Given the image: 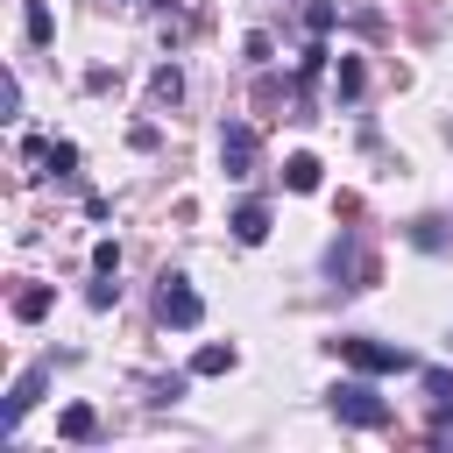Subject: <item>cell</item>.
<instances>
[{"mask_svg": "<svg viewBox=\"0 0 453 453\" xmlns=\"http://www.w3.org/2000/svg\"><path fill=\"white\" fill-rule=\"evenodd\" d=\"M333 347H340L361 375H418V368H425L411 347H382V340H333Z\"/></svg>", "mask_w": 453, "mask_h": 453, "instance_id": "cell-1", "label": "cell"}, {"mask_svg": "<svg viewBox=\"0 0 453 453\" xmlns=\"http://www.w3.org/2000/svg\"><path fill=\"white\" fill-rule=\"evenodd\" d=\"M326 403H333V418H340V425H361V432H382V425H389V403H382L368 382H333V396H326Z\"/></svg>", "mask_w": 453, "mask_h": 453, "instance_id": "cell-2", "label": "cell"}, {"mask_svg": "<svg viewBox=\"0 0 453 453\" xmlns=\"http://www.w3.org/2000/svg\"><path fill=\"white\" fill-rule=\"evenodd\" d=\"M156 283H163V290H156V311H163V326H177V333H191V326L205 319V304H198V290H191V283H184L177 269H163Z\"/></svg>", "mask_w": 453, "mask_h": 453, "instance_id": "cell-3", "label": "cell"}, {"mask_svg": "<svg viewBox=\"0 0 453 453\" xmlns=\"http://www.w3.org/2000/svg\"><path fill=\"white\" fill-rule=\"evenodd\" d=\"M219 170L226 177H255V127L248 120H226L219 127Z\"/></svg>", "mask_w": 453, "mask_h": 453, "instance_id": "cell-4", "label": "cell"}, {"mask_svg": "<svg viewBox=\"0 0 453 453\" xmlns=\"http://www.w3.org/2000/svg\"><path fill=\"white\" fill-rule=\"evenodd\" d=\"M226 226H234V241H241V248H262V241H269V205H262V198H248V205H234V219H226Z\"/></svg>", "mask_w": 453, "mask_h": 453, "instance_id": "cell-5", "label": "cell"}, {"mask_svg": "<svg viewBox=\"0 0 453 453\" xmlns=\"http://www.w3.org/2000/svg\"><path fill=\"white\" fill-rule=\"evenodd\" d=\"M42 382H50V368H28V375L14 382V396H7V432H14V425H21L28 411H35V396H42Z\"/></svg>", "mask_w": 453, "mask_h": 453, "instance_id": "cell-6", "label": "cell"}, {"mask_svg": "<svg viewBox=\"0 0 453 453\" xmlns=\"http://www.w3.org/2000/svg\"><path fill=\"white\" fill-rule=\"evenodd\" d=\"M50 304H57V290H50V283H28V290L14 297V319H21V326H35V319H42Z\"/></svg>", "mask_w": 453, "mask_h": 453, "instance_id": "cell-7", "label": "cell"}, {"mask_svg": "<svg viewBox=\"0 0 453 453\" xmlns=\"http://www.w3.org/2000/svg\"><path fill=\"white\" fill-rule=\"evenodd\" d=\"M21 28H28V42H35V50H50V35H57V21H50V7H42V0H28V7H21Z\"/></svg>", "mask_w": 453, "mask_h": 453, "instance_id": "cell-8", "label": "cell"}, {"mask_svg": "<svg viewBox=\"0 0 453 453\" xmlns=\"http://www.w3.org/2000/svg\"><path fill=\"white\" fill-rule=\"evenodd\" d=\"M57 432H64V439H92V432H99V411H92V403H71V411L57 418Z\"/></svg>", "mask_w": 453, "mask_h": 453, "instance_id": "cell-9", "label": "cell"}, {"mask_svg": "<svg viewBox=\"0 0 453 453\" xmlns=\"http://www.w3.org/2000/svg\"><path fill=\"white\" fill-rule=\"evenodd\" d=\"M361 85H368V71H361L354 57H340V71H333V99H361Z\"/></svg>", "mask_w": 453, "mask_h": 453, "instance_id": "cell-10", "label": "cell"}, {"mask_svg": "<svg viewBox=\"0 0 453 453\" xmlns=\"http://www.w3.org/2000/svg\"><path fill=\"white\" fill-rule=\"evenodd\" d=\"M149 92H156V106H177V99H184V71H177V64H163V71L149 78Z\"/></svg>", "mask_w": 453, "mask_h": 453, "instance_id": "cell-11", "label": "cell"}, {"mask_svg": "<svg viewBox=\"0 0 453 453\" xmlns=\"http://www.w3.org/2000/svg\"><path fill=\"white\" fill-rule=\"evenodd\" d=\"M283 184L290 191H319V156H290L283 163Z\"/></svg>", "mask_w": 453, "mask_h": 453, "instance_id": "cell-12", "label": "cell"}, {"mask_svg": "<svg viewBox=\"0 0 453 453\" xmlns=\"http://www.w3.org/2000/svg\"><path fill=\"white\" fill-rule=\"evenodd\" d=\"M226 368H234V347H219V340L191 354V375H226Z\"/></svg>", "mask_w": 453, "mask_h": 453, "instance_id": "cell-13", "label": "cell"}, {"mask_svg": "<svg viewBox=\"0 0 453 453\" xmlns=\"http://www.w3.org/2000/svg\"><path fill=\"white\" fill-rule=\"evenodd\" d=\"M50 170H57V177H78V149H71V142H50Z\"/></svg>", "mask_w": 453, "mask_h": 453, "instance_id": "cell-14", "label": "cell"}, {"mask_svg": "<svg viewBox=\"0 0 453 453\" xmlns=\"http://www.w3.org/2000/svg\"><path fill=\"white\" fill-rule=\"evenodd\" d=\"M319 71H326V50H319V42H311V50H304V57H297V85H311V78H319Z\"/></svg>", "mask_w": 453, "mask_h": 453, "instance_id": "cell-15", "label": "cell"}, {"mask_svg": "<svg viewBox=\"0 0 453 453\" xmlns=\"http://www.w3.org/2000/svg\"><path fill=\"white\" fill-rule=\"evenodd\" d=\"M92 269H99V276H113V269H120V248H113V241H99V248H92Z\"/></svg>", "mask_w": 453, "mask_h": 453, "instance_id": "cell-16", "label": "cell"}, {"mask_svg": "<svg viewBox=\"0 0 453 453\" xmlns=\"http://www.w3.org/2000/svg\"><path fill=\"white\" fill-rule=\"evenodd\" d=\"M113 297H120V283H92V290H85V304H92V311H106Z\"/></svg>", "mask_w": 453, "mask_h": 453, "instance_id": "cell-17", "label": "cell"}, {"mask_svg": "<svg viewBox=\"0 0 453 453\" xmlns=\"http://www.w3.org/2000/svg\"><path fill=\"white\" fill-rule=\"evenodd\" d=\"M304 21H311V35H326V28H333V7H326V0H311V7H304Z\"/></svg>", "mask_w": 453, "mask_h": 453, "instance_id": "cell-18", "label": "cell"}]
</instances>
